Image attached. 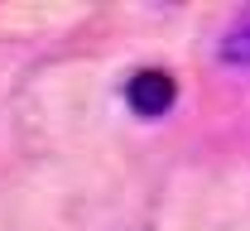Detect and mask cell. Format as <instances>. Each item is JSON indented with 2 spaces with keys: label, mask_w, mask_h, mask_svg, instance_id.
I'll return each mask as SVG.
<instances>
[{
  "label": "cell",
  "mask_w": 250,
  "mask_h": 231,
  "mask_svg": "<svg viewBox=\"0 0 250 231\" xmlns=\"http://www.w3.org/2000/svg\"><path fill=\"white\" fill-rule=\"evenodd\" d=\"M221 58L236 67H250V10L226 29V39H221Z\"/></svg>",
  "instance_id": "2"
},
{
  "label": "cell",
  "mask_w": 250,
  "mask_h": 231,
  "mask_svg": "<svg viewBox=\"0 0 250 231\" xmlns=\"http://www.w3.org/2000/svg\"><path fill=\"white\" fill-rule=\"evenodd\" d=\"M125 97H130V106H135L140 116H164V111L173 106V97H178V87H173V77H168V72L145 67V72H135V77H130Z\"/></svg>",
  "instance_id": "1"
}]
</instances>
